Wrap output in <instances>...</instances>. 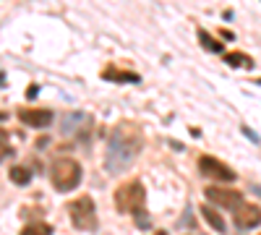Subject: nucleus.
I'll return each instance as SVG.
<instances>
[{
  "instance_id": "nucleus-1",
  "label": "nucleus",
  "mask_w": 261,
  "mask_h": 235,
  "mask_svg": "<svg viewBox=\"0 0 261 235\" xmlns=\"http://www.w3.org/2000/svg\"><path fill=\"white\" fill-rule=\"evenodd\" d=\"M144 149V131L136 123H118L113 128L110 139H107V149H105V170L110 175H120L123 170H128L136 162V157Z\"/></svg>"
},
{
  "instance_id": "nucleus-2",
  "label": "nucleus",
  "mask_w": 261,
  "mask_h": 235,
  "mask_svg": "<svg viewBox=\"0 0 261 235\" xmlns=\"http://www.w3.org/2000/svg\"><path fill=\"white\" fill-rule=\"evenodd\" d=\"M144 204H146V191H144V186L139 180H128V183L118 186V191H115V206H118V212L139 217L144 212Z\"/></svg>"
},
{
  "instance_id": "nucleus-3",
  "label": "nucleus",
  "mask_w": 261,
  "mask_h": 235,
  "mask_svg": "<svg viewBox=\"0 0 261 235\" xmlns=\"http://www.w3.org/2000/svg\"><path fill=\"white\" fill-rule=\"evenodd\" d=\"M50 180L55 186V191L65 194V191H73L81 183V165L71 157H60L50 165Z\"/></svg>"
},
{
  "instance_id": "nucleus-4",
  "label": "nucleus",
  "mask_w": 261,
  "mask_h": 235,
  "mask_svg": "<svg viewBox=\"0 0 261 235\" xmlns=\"http://www.w3.org/2000/svg\"><path fill=\"white\" fill-rule=\"evenodd\" d=\"M68 215H71V222L73 227L79 230H97V206H94V199L92 196H79L68 204Z\"/></svg>"
},
{
  "instance_id": "nucleus-5",
  "label": "nucleus",
  "mask_w": 261,
  "mask_h": 235,
  "mask_svg": "<svg viewBox=\"0 0 261 235\" xmlns=\"http://www.w3.org/2000/svg\"><path fill=\"white\" fill-rule=\"evenodd\" d=\"M206 201L209 204H217V206H225L230 212H235L238 206L243 204V194L235 188H222V186H206Z\"/></svg>"
},
{
  "instance_id": "nucleus-6",
  "label": "nucleus",
  "mask_w": 261,
  "mask_h": 235,
  "mask_svg": "<svg viewBox=\"0 0 261 235\" xmlns=\"http://www.w3.org/2000/svg\"><path fill=\"white\" fill-rule=\"evenodd\" d=\"M199 170H201V175L204 178H212V180H222V183H232L235 180V170L225 162H220L217 157H199Z\"/></svg>"
},
{
  "instance_id": "nucleus-7",
  "label": "nucleus",
  "mask_w": 261,
  "mask_h": 235,
  "mask_svg": "<svg viewBox=\"0 0 261 235\" xmlns=\"http://www.w3.org/2000/svg\"><path fill=\"white\" fill-rule=\"evenodd\" d=\"M232 220L238 227H243V230H251V227H258L261 225V206L256 204H241L235 212H232Z\"/></svg>"
},
{
  "instance_id": "nucleus-8",
  "label": "nucleus",
  "mask_w": 261,
  "mask_h": 235,
  "mask_svg": "<svg viewBox=\"0 0 261 235\" xmlns=\"http://www.w3.org/2000/svg\"><path fill=\"white\" fill-rule=\"evenodd\" d=\"M18 120L32 125V128H45V125L53 123V110H45V108H24V110H18Z\"/></svg>"
},
{
  "instance_id": "nucleus-9",
  "label": "nucleus",
  "mask_w": 261,
  "mask_h": 235,
  "mask_svg": "<svg viewBox=\"0 0 261 235\" xmlns=\"http://www.w3.org/2000/svg\"><path fill=\"white\" fill-rule=\"evenodd\" d=\"M84 125H89V115L84 113H68L63 118V136H76L79 131H84Z\"/></svg>"
},
{
  "instance_id": "nucleus-10",
  "label": "nucleus",
  "mask_w": 261,
  "mask_h": 235,
  "mask_svg": "<svg viewBox=\"0 0 261 235\" xmlns=\"http://www.w3.org/2000/svg\"><path fill=\"white\" fill-rule=\"evenodd\" d=\"M201 217H204V220H206V222L217 230V232H225V227H227V225H225V217H222V215H220V212H217L214 206L204 204V206H201Z\"/></svg>"
},
{
  "instance_id": "nucleus-11",
  "label": "nucleus",
  "mask_w": 261,
  "mask_h": 235,
  "mask_svg": "<svg viewBox=\"0 0 261 235\" xmlns=\"http://www.w3.org/2000/svg\"><path fill=\"white\" fill-rule=\"evenodd\" d=\"M225 63L232 68H253V58L246 55V53H227L225 55Z\"/></svg>"
},
{
  "instance_id": "nucleus-12",
  "label": "nucleus",
  "mask_w": 261,
  "mask_h": 235,
  "mask_svg": "<svg viewBox=\"0 0 261 235\" xmlns=\"http://www.w3.org/2000/svg\"><path fill=\"white\" fill-rule=\"evenodd\" d=\"M102 79H107V81H139V73L118 71L115 66H110V68H105V71H102Z\"/></svg>"
},
{
  "instance_id": "nucleus-13",
  "label": "nucleus",
  "mask_w": 261,
  "mask_h": 235,
  "mask_svg": "<svg viewBox=\"0 0 261 235\" xmlns=\"http://www.w3.org/2000/svg\"><path fill=\"white\" fill-rule=\"evenodd\" d=\"M8 175H11V180H13L16 186H27V183L32 180V170L24 167V165H13V167L8 170Z\"/></svg>"
},
{
  "instance_id": "nucleus-14",
  "label": "nucleus",
  "mask_w": 261,
  "mask_h": 235,
  "mask_svg": "<svg viewBox=\"0 0 261 235\" xmlns=\"http://www.w3.org/2000/svg\"><path fill=\"white\" fill-rule=\"evenodd\" d=\"M199 42H201V47L209 50V53H222V42L214 39L206 29H199Z\"/></svg>"
},
{
  "instance_id": "nucleus-15",
  "label": "nucleus",
  "mask_w": 261,
  "mask_h": 235,
  "mask_svg": "<svg viewBox=\"0 0 261 235\" xmlns=\"http://www.w3.org/2000/svg\"><path fill=\"white\" fill-rule=\"evenodd\" d=\"M50 232H53V227L47 222H29L18 235H50Z\"/></svg>"
},
{
  "instance_id": "nucleus-16",
  "label": "nucleus",
  "mask_w": 261,
  "mask_h": 235,
  "mask_svg": "<svg viewBox=\"0 0 261 235\" xmlns=\"http://www.w3.org/2000/svg\"><path fill=\"white\" fill-rule=\"evenodd\" d=\"M37 92H39V87H37V84H32V89L27 92V97H29V99H34V97H37Z\"/></svg>"
},
{
  "instance_id": "nucleus-17",
  "label": "nucleus",
  "mask_w": 261,
  "mask_h": 235,
  "mask_svg": "<svg viewBox=\"0 0 261 235\" xmlns=\"http://www.w3.org/2000/svg\"><path fill=\"white\" fill-rule=\"evenodd\" d=\"M243 134H246V136H248V139H251V141H258V136H256V134H253V131H251V128H243Z\"/></svg>"
},
{
  "instance_id": "nucleus-18",
  "label": "nucleus",
  "mask_w": 261,
  "mask_h": 235,
  "mask_svg": "<svg viewBox=\"0 0 261 235\" xmlns=\"http://www.w3.org/2000/svg\"><path fill=\"white\" fill-rule=\"evenodd\" d=\"M151 235H167V232L165 230H157V232H151Z\"/></svg>"
}]
</instances>
